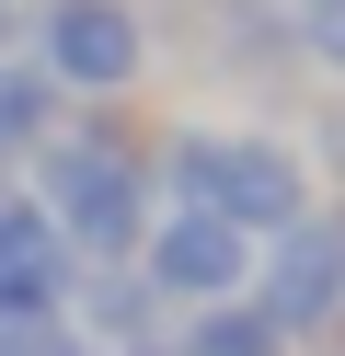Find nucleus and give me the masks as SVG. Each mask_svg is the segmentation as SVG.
<instances>
[{"instance_id": "nucleus-1", "label": "nucleus", "mask_w": 345, "mask_h": 356, "mask_svg": "<svg viewBox=\"0 0 345 356\" xmlns=\"http://www.w3.org/2000/svg\"><path fill=\"white\" fill-rule=\"evenodd\" d=\"M23 195L58 218V241L81 264H138V241H150V218H161L150 127H138L127 104H69V127L35 149V172H23Z\"/></svg>"}, {"instance_id": "nucleus-2", "label": "nucleus", "mask_w": 345, "mask_h": 356, "mask_svg": "<svg viewBox=\"0 0 345 356\" xmlns=\"http://www.w3.org/2000/svg\"><path fill=\"white\" fill-rule=\"evenodd\" d=\"M150 184H161V207H219L230 230H253V241H276L288 218L322 207L311 161H299L276 127H207V115L150 127Z\"/></svg>"}, {"instance_id": "nucleus-3", "label": "nucleus", "mask_w": 345, "mask_h": 356, "mask_svg": "<svg viewBox=\"0 0 345 356\" xmlns=\"http://www.w3.org/2000/svg\"><path fill=\"white\" fill-rule=\"evenodd\" d=\"M23 58L69 104H138V81L161 70V24L150 0H23Z\"/></svg>"}, {"instance_id": "nucleus-4", "label": "nucleus", "mask_w": 345, "mask_h": 356, "mask_svg": "<svg viewBox=\"0 0 345 356\" xmlns=\"http://www.w3.org/2000/svg\"><path fill=\"white\" fill-rule=\"evenodd\" d=\"M242 299L265 310L299 356L345 345V207H334V195H322L311 218H288L276 241H253V287H242Z\"/></svg>"}, {"instance_id": "nucleus-5", "label": "nucleus", "mask_w": 345, "mask_h": 356, "mask_svg": "<svg viewBox=\"0 0 345 356\" xmlns=\"http://www.w3.org/2000/svg\"><path fill=\"white\" fill-rule=\"evenodd\" d=\"M138 276L161 287V310H207V299H242L253 287V230H230L219 207H161L150 241H138Z\"/></svg>"}, {"instance_id": "nucleus-6", "label": "nucleus", "mask_w": 345, "mask_h": 356, "mask_svg": "<svg viewBox=\"0 0 345 356\" xmlns=\"http://www.w3.org/2000/svg\"><path fill=\"white\" fill-rule=\"evenodd\" d=\"M81 287V253L58 241V218L23 184H0V322H35V310H69Z\"/></svg>"}, {"instance_id": "nucleus-7", "label": "nucleus", "mask_w": 345, "mask_h": 356, "mask_svg": "<svg viewBox=\"0 0 345 356\" xmlns=\"http://www.w3.org/2000/svg\"><path fill=\"white\" fill-rule=\"evenodd\" d=\"M173 24L196 35L207 70H230V81H288V70H299L288 0H173Z\"/></svg>"}, {"instance_id": "nucleus-8", "label": "nucleus", "mask_w": 345, "mask_h": 356, "mask_svg": "<svg viewBox=\"0 0 345 356\" xmlns=\"http://www.w3.org/2000/svg\"><path fill=\"white\" fill-rule=\"evenodd\" d=\"M69 333H81L92 356H127V345H173V310H161V287L138 276V264H81Z\"/></svg>"}, {"instance_id": "nucleus-9", "label": "nucleus", "mask_w": 345, "mask_h": 356, "mask_svg": "<svg viewBox=\"0 0 345 356\" xmlns=\"http://www.w3.org/2000/svg\"><path fill=\"white\" fill-rule=\"evenodd\" d=\"M58 127H69V92L35 70V58H0V184H23Z\"/></svg>"}, {"instance_id": "nucleus-10", "label": "nucleus", "mask_w": 345, "mask_h": 356, "mask_svg": "<svg viewBox=\"0 0 345 356\" xmlns=\"http://www.w3.org/2000/svg\"><path fill=\"white\" fill-rule=\"evenodd\" d=\"M173 356H299V345H288L253 299H207V310L173 322Z\"/></svg>"}, {"instance_id": "nucleus-11", "label": "nucleus", "mask_w": 345, "mask_h": 356, "mask_svg": "<svg viewBox=\"0 0 345 356\" xmlns=\"http://www.w3.org/2000/svg\"><path fill=\"white\" fill-rule=\"evenodd\" d=\"M299 161H311V184L334 172V195H345V81H334V92L311 104V149H299Z\"/></svg>"}, {"instance_id": "nucleus-12", "label": "nucleus", "mask_w": 345, "mask_h": 356, "mask_svg": "<svg viewBox=\"0 0 345 356\" xmlns=\"http://www.w3.org/2000/svg\"><path fill=\"white\" fill-rule=\"evenodd\" d=\"M0 356H92L69 333V310H35V322H0Z\"/></svg>"}, {"instance_id": "nucleus-13", "label": "nucleus", "mask_w": 345, "mask_h": 356, "mask_svg": "<svg viewBox=\"0 0 345 356\" xmlns=\"http://www.w3.org/2000/svg\"><path fill=\"white\" fill-rule=\"evenodd\" d=\"M0 58H23V0H0Z\"/></svg>"}, {"instance_id": "nucleus-14", "label": "nucleus", "mask_w": 345, "mask_h": 356, "mask_svg": "<svg viewBox=\"0 0 345 356\" xmlns=\"http://www.w3.org/2000/svg\"><path fill=\"white\" fill-rule=\"evenodd\" d=\"M127 356H173V345H127Z\"/></svg>"}, {"instance_id": "nucleus-15", "label": "nucleus", "mask_w": 345, "mask_h": 356, "mask_svg": "<svg viewBox=\"0 0 345 356\" xmlns=\"http://www.w3.org/2000/svg\"><path fill=\"white\" fill-rule=\"evenodd\" d=\"M334 356H345V345H334Z\"/></svg>"}]
</instances>
